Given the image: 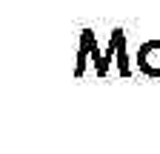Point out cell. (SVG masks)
<instances>
[{"instance_id": "4", "label": "cell", "mask_w": 160, "mask_h": 154, "mask_svg": "<svg viewBox=\"0 0 160 154\" xmlns=\"http://www.w3.org/2000/svg\"><path fill=\"white\" fill-rule=\"evenodd\" d=\"M114 63H117V74L123 77H132V66H129V57H126V34L120 37V43H117V57H114Z\"/></svg>"}, {"instance_id": "2", "label": "cell", "mask_w": 160, "mask_h": 154, "mask_svg": "<svg viewBox=\"0 0 160 154\" xmlns=\"http://www.w3.org/2000/svg\"><path fill=\"white\" fill-rule=\"evenodd\" d=\"M120 37H123V29H114L112 37H109V46H106L103 57H100V63H97V69H94V74L100 77V80L109 77V66L114 63V57H117V43H120Z\"/></svg>"}, {"instance_id": "1", "label": "cell", "mask_w": 160, "mask_h": 154, "mask_svg": "<svg viewBox=\"0 0 160 154\" xmlns=\"http://www.w3.org/2000/svg\"><path fill=\"white\" fill-rule=\"evenodd\" d=\"M137 71L152 77V80H160V40H146L143 46L137 49Z\"/></svg>"}, {"instance_id": "3", "label": "cell", "mask_w": 160, "mask_h": 154, "mask_svg": "<svg viewBox=\"0 0 160 154\" xmlns=\"http://www.w3.org/2000/svg\"><path fill=\"white\" fill-rule=\"evenodd\" d=\"M92 29H83V34H80V49H77V63H74V77L80 80V77L86 74V63H89V40H92Z\"/></svg>"}, {"instance_id": "5", "label": "cell", "mask_w": 160, "mask_h": 154, "mask_svg": "<svg viewBox=\"0 0 160 154\" xmlns=\"http://www.w3.org/2000/svg\"><path fill=\"white\" fill-rule=\"evenodd\" d=\"M100 49H97V43H94V34H92V40H89V60L94 63V69H97V63H100Z\"/></svg>"}]
</instances>
